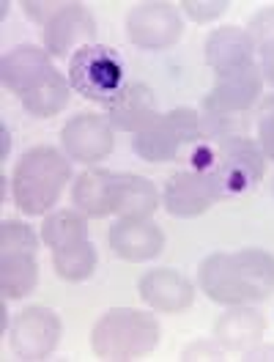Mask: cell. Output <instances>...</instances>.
<instances>
[{"mask_svg": "<svg viewBox=\"0 0 274 362\" xmlns=\"http://www.w3.org/2000/svg\"><path fill=\"white\" fill-rule=\"evenodd\" d=\"M198 283L217 305L233 308L263 302L274 294V255L258 247L214 252L201 264Z\"/></svg>", "mask_w": 274, "mask_h": 362, "instance_id": "1", "label": "cell"}, {"mask_svg": "<svg viewBox=\"0 0 274 362\" xmlns=\"http://www.w3.org/2000/svg\"><path fill=\"white\" fill-rule=\"evenodd\" d=\"M71 204L85 217H110L118 220H145L157 211L160 192L148 179L137 173H113V170H85L71 187Z\"/></svg>", "mask_w": 274, "mask_h": 362, "instance_id": "2", "label": "cell"}, {"mask_svg": "<svg viewBox=\"0 0 274 362\" xmlns=\"http://www.w3.org/2000/svg\"><path fill=\"white\" fill-rule=\"evenodd\" d=\"M189 168L211 173L222 195H244L255 189L266 173V157L261 146L247 135L201 140L189 151Z\"/></svg>", "mask_w": 274, "mask_h": 362, "instance_id": "3", "label": "cell"}, {"mask_svg": "<svg viewBox=\"0 0 274 362\" xmlns=\"http://www.w3.org/2000/svg\"><path fill=\"white\" fill-rule=\"evenodd\" d=\"M261 93H263V74L258 64L228 74H217L214 88L203 99V115H201L203 137L220 140V137L244 135L247 113Z\"/></svg>", "mask_w": 274, "mask_h": 362, "instance_id": "4", "label": "cell"}, {"mask_svg": "<svg viewBox=\"0 0 274 362\" xmlns=\"http://www.w3.org/2000/svg\"><path fill=\"white\" fill-rule=\"evenodd\" d=\"M68 181H71V162L49 146H36L25 151L14 168V179H11L14 204L28 217L47 214L58 204Z\"/></svg>", "mask_w": 274, "mask_h": 362, "instance_id": "5", "label": "cell"}, {"mask_svg": "<svg viewBox=\"0 0 274 362\" xmlns=\"http://www.w3.org/2000/svg\"><path fill=\"white\" fill-rule=\"evenodd\" d=\"M160 343V324L151 313L113 308L93 324L91 349L99 360H140Z\"/></svg>", "mask_w": 274, "mask_h": 362, "instance_id": "6", "label": "cell"}, {"mask_svg": "<svg viewBox=\"0 0 274 362\" xmlns=\"http://www.w3.org/2000/svg\"><path fill=\"white\" fill-rule=\"evenodd\" d=\"M39 239L23 220L0 226V288L3 299H25L39 286Z\"/></svg>", "mask_w": 274, "mask_h": 362, "instance_id": "7", "label": "cell"}, {"mask_svg": "<svg viewBox=\"0 0 274 362\" xmlns=\"http://www.w3.org/2000/svg\"><path fill=\"white\" fill-rule=\"evenodd\" d=\"M203 140L201 115L189 107H176L170 113L160 115L151 127L137 132L132 148L145 162H173L181 157L184 148H195Z\"/></svg>", "mask_w": 274, "mask_h": 362, "instance_id": "8", "label": "cell"}, {"mask_svg": "<svg viewBox=\"0 0 274 362\" xmlns=\"http://www.w3.org/2000/svg\"><path fill=\"white\" fill-rule=\"evenodd\" d=\"M68 86L80 96L107 105L124 88V61L107 45H88L68 61Z\"/></svg>", "mask_w": 274, "mask_h": 362, "instance_id": "9", "label": "cell"}, {"mask_svg": "<svg viewBox=\"0 0 274 362\" xmlns=\"http://www.w3.org/2000/svg\"><path fill=\"white\" fill-rule=\"evenodd\" d=\"M181 14L176 11L173 3L145 0V3L132 6L126 14V36L140 49H148V52L170 49L181 39Z\"/></svg>", "mask_w": 274, "mask_h": 362, "instance_id": "10", "label": "cell"}, {"mask_svg": "<svg viewBox=\"0 0 274 362\" xmlns=\"http://www.w3.org/2000/svg\"><path fill=\"white\" fill-rule=\"evenodd\" d=\"M64 335V324L44 305L25 308L11 324V351L20 360H44L49 357Z\"/></svg>", "mask_w": 274, "mask_h": 362, "instance_id": "11", "label": "cell"}, {"mask_svg": "<svg viewBox=\"0 0 274 362\" xmlns=\"http://www.w3.org/2000/svg\"><path fill=\"white\" fill-rule=\"evenodd\" d=\"M225 195L217 179L206 170H179L165 184V209L173 217H201Z\"/></svg>", "mask_w": 274, "mask_h": 362, "instance_id": "12", "label": "cell"}, {"mask_svg": "<svg viewBox=\"0 0 274 362\" xmlns=\"http://www.w3.org/2000/svg\"><path fill=\"white\" fill-rule=\"evenodd\" d=\"M61 143L68 159H77L83 165L102 162L113 154V124L99 113H80L66 121L61 132Z\"/></svg>", "mask_w": 274, "mask_h": 362, "instance_id": "13", "label": "cell"}, {"mask_svg": "<svg viewBox=\"0 0 274 362\" xmlns=\"http://www.w3.org/2000/svg\"><path fill=\"white\" fill-rule=\"evenodd\" d=\"M44 49L55 58H66L71 49H83L96 39V20L83 3H66L42 30Z\"/></svg>", "mask_w": 274, "mask_h": 362, "instance_id": "14", "label": "cell"}, {"mask_svg": "<svg viewBox=\"0 0 274 362\" xmlns=\"http://www.w3.org/2000/svg\"><path fill=\"white\" fill-rule=\"evenodd\" d=\"M58 69L52 66V55L36 45H20L14 47L6 58H3V86L17 93L23 99L25 93L36 90L39 86H44L47 80L55 74Z\"/></svg>", "mask_w": 274, "mask_h": 362, "instance_id": "15", "label": "cell"}, {"mask_svg": "<svg viewBox=\"0 0 274 362\" xmlns=\"http://www.w3.org/2000/svg\"><path fill=\"white\" fill-rule=\"evenodd\" d=\"M137 291L140 299L157 310V313H167V316H176L184 313L186 308H192L195 302V288L192 283L184 277L181 272L176 269H151L145 272L137 283Z\"/></svg>", "mask_w": 274, "mask_h": 362, "instance_id": "16", "label": "cell"}, {"mask_svg": "<svg viewBox=\"0 0 274 362\" xmlns=\"http://www.w3.org/2000/svg\"><path fill=\"white\" fill-rule=\"evenodd\" d=\"M105 110H107V121L113 124L115 129L132 132V135L143 132L145 127H151L160 118L157 96H154V90L148 88L145 83L124 86L113 102L105 105Z\"/></svg>", "mask_w": 274, "mask_h": 362, "instance_id": "17", "label": "cell"}, {"mask_svg": "<svg viewBox=\"0 0 274 362\" xmlns=\"http://www.w3.org/2000/svg\"><path fill=\"white\" fill-rule=\"evenodd\" d=\"M206 64L214 71V77L258 64V61H255L252 36L244 28H239V25L217 28V30L208 33V39H206Z\"/></svg>", "mask_w": 274, "mask_h": 362, "instance_id": "18", "label": "cell"}, {"mask_svg": "<svg viewBox=\"0 0 274 362\" xmlns=\"http://www.w3.org/2000/svg\"><path fill=\"white\" fill-rule=\"evenodd\" d=\"M110 247L118 258L124 261H132V264H143V261H151L157 258L165 247V233L157 223H151L148 217L145 220H118L110 228Z\"/></svg>", "mask_w": 274, "mask_h": 362, "instance_id": "19", "label": "cell"}, {"mask_svg": "<svg viewBox=\"0 0 274 362\" xmlns=\"http://www.w3.org/2000/svg\"><path fill=\"white\" fill-rule=\"evenodd\" d=\"M266 332V318L247 305H233L228 313L217 318L214 338L220 340L222 349L230 351H247Z\"/></svg>", "mask_w": 274, "mask_h": 362, "instance_id": "20", "label": "cell"}, {"mask_svg": "<svg viewBox=\"0 0 274 362\" xmlns=\"http://www.w3.org/2000/svg\"><path fill=\"white\" fill-rule=\"evenodd\" d=\"M52 267L58 277H64L68 283H83L96 269V247L88 239H80L74 245L52 250Z\"/></svg>", "mask_w": 274, "mask_h": 362, "instance_id": "21", "label": "cell"}, {"mask_svg": "<svg viewBox=\"0 0 274 362\" xmlns=\"http://www.w3.org/2000/svg\"><path fill=\"white\" fill-rule=\"evenodd\" d=\"M68 96H71L68 80L61 71H55L44 86H39L36 90L25 93L20 102H23V107L33 118H52V115H58L68 105Z\"/></svg>", "mask_w": 274, "mask_h": 362, "instance_id": "22", "label": "cell"}, {"mask_svg": "<svg viewBox=\"0 0 274 362\" xmlns=\"http://www.w3.org/2000/svg\"><path fill=\"white\" fill-rule=\"evenodd\" d=\"M80 239H88V220L77 209L55 211V214L47 217L44 226H42V242L52 250L74 245Z\"/></svg>", "mask_w": 274, "mask_h": 362, "instance_id": "23", "label": "cell"}, {"mask_svg": "<svg viewBox=\"0 0 274 362\" xmlns=\"http://www.w3.org/2000/svg\"><path fill=\"white\" fill-rule=\"evenodd\" d=\"M252 45H255V52H258V66H261V74L263 80L274 86V8H263L252 17L250 30Z\"/></svg>", "mask_w": 274, "mask_h": 362, "instance_id": "24", "label": "cell"}, {"mask_svg": "<svg viewBox=\"0 0 274 362\" xmlns=\"http://www.w3.org/2000/svg\"><path fill=\"white\" fill-rule=\"evenodd\" d=\"M258 146L266 159H274V93L261 102L258 110Z\"/></svg>", "mask_w": 274, "mask_h": 362, "instance_id": "25", "label": "cell"}, {"mask_svg": "<svg viewBox=\"0 0 274 362\" xmlns=\"http://www.w3.org/2000/svg\"><path fill=\"white\" fill-rule=\"evenodd\" d=\"M228 0H184L181 3L186 17L198 25H206L211 20H217V17H222L228 11Z\"/></svg>", "mask_w": 274, "mask_h": 362, "instance_id": "26", "label": "cell"}, {"mask_svg": "<svg viewBox=\"0 0 274 362\" xmlns=\"http://www.w3.org/2000/svg\"><path fill=\"white\" fill-rule=\"evenodd\" d=\"M25 8V14L33 20V23H39V25H47L66 3H58V0H47V3H33V0H23L20 3Z\"/></svg>", "mask_w": 274, "mask_h": 362, "instance_id": "27", "label": "cell"}, {"mask_svg": "<svg viewBox=\"0 0 274 362\" xmlns=\"http://www.w3.org/2000/svg\"><path fill=\"white\" fill-rule=\"evenodd\" d=\"M8 157V129L3 127V159Z\"/></svg>", "mask_w": 274, "mask_h": 362, "instance_id": "28", "label": "cell"}]
</instances>
